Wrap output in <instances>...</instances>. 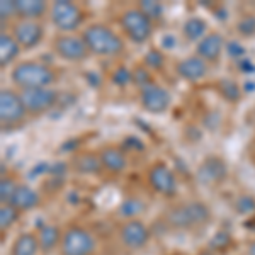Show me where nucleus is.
I'll return each mask as SVG.
<instances>
[{"instance_id": "412c9836", "label": "nucleus", "mask_w": 255, "mask_h": 255, "mask_svg": "<svg viewBox=\"0 0 255 255\" xmlns=\"http://www.w3.org/2000/svg\"><path fill=\"white\" fill-rule=\"evenodd\" d=\"M22 49L10 34L9 29H2L0 32V68H12L19 61Z\"/></svg>"}, {"instance_id": "20e7f679", "label": "nucleus", "mask_w": 255, "mask_h": 255, "mask_svg": "<svg viewBox=\"0 0 255 255\" xmlns=\"http://www.w3.org/2000/svg\"><path fill=\"white\" fill-rule=\"evenodd\" d=\"M118 27L123 38L126 39V43L129 41V43L138 44V46L148 43L153 38L155 32V22L139 9L138 3L126 7V9L119 12Z\"/></svg>"}, {"instance_id": "6ab92c4d", "label": "nucleus", "mask_w": 255, "mask_h": 255, "mask_svg": "<svg viewBox=\"0 0 255 255\" xmlns=\"http://www.w3.org/2000/svg\"><path fill=\"white\" fill-rule=\"evenodd\" d=\"M36 235H38L41 254L48 255L53 254L55 250H60L61 238H63V228H60L55 223H44L36 230Z\"/></svg>"}, {"instance_id": "7c9ffc66", "label": "nucleus", "mask_w": 255, "mask_h": 255, "mask_svg": "<svg viewBox=\"0 0 255 255\" xmlns=\"http://www.w3.org/2000/svg\"><path fill=\"white\" fill-rule=\"evenodd\" d=\"M221 96L232 102H238L240 101V87L232 80H223L221 82Z\"/></svg>"}, {"instance_id": "7ed1b4c3", "label": "nucleus", "mask_w": 255, "mask_h": 255, "mask_svg": "<svg viewBox=\"0 0 255 255\" xmlns=\"http://www.w3.org/2000/svg\"><path fill=\"white\" fill-rule=\"evenodd\" d=\"M82 38L92 56L99 58H118L126 51V39L113 26L101 20L89 22L82 29Z\"/></svg>"}, {"instance_id": "6e6552de", "label": "nucleus", "mask_w": 255, "mask_h": 255, "mask_svg": "<svg viewBox=\"0 0 255 255\" xmlns=\"http://www.w3.org/2000/svg\"><path fill=\"white\" fill-rule=\"evenodd\" d=\"M146 186L151 192H155L160 197L174 199L179 192V177L174 172V168L163 160H155L150 163L145 172Z\"/></svg>"}, {"instance_id": "2f4dec72", "label": "nucleus", "mask_w": 255, "mask_h": 255, "mask_svg": "<svg viewBox=\"0 0 255 255\" xmlns=\"http://www.w3.org/2000/svg\"><path fill=\"white\" fill-rule=\"evenodd\" d=\"M113 82L119 87H125V85L133 84V70L131 68H118L113 73Z\"/></svg>"}, {"instance_id": "2eb2a0df", "label": "nucleus", "mask_w": 255, "mask_h": 255, "mask_svg": "<svg viewBox=\"0 0 255 255\" xmlns=\"http://www.w3.org/2000/svg\"><path fill=\"white\" fill-rule=\"evenodd\" d=\"M99 162L102 167V174L111 177L123 175L129 167V158H128V151L123 146L109 143L97 150Z\"/></svg>"}, {"instance_id": "4be33fe9", "label": "nucleus", "mask_w": 255, "mask_h": 255, "mask_svg": "<svg viewBox=\"0 0 255 255\" xmlns=\"http://www.w3.org/2000/svg\"><path fill=\"white\" fill-rule=\"evenodd\" d=\"M72 170L80 175H101L102 167L97 151H79L72 158Z\"/></svg>"}, {"instance_id": "aec40b11", "label": "nucleus", "mask_w": 255, "mask_h": 255, "mask_svg": "<svg viewBox=\"0 0 255 255\" xmlns=\"http://www.w3.org/2000/svg\"><path fill=\"white\" fill-rule=\"evenodd\" d=\"M10 206H14L19 213H29L32 209L39 208L41 204V194L36 191L34 187H31L29 184H19L17 191L14 192L10 199Z\"/></svg>"}, {"instance_id": "dca6fc26", "label": "nucleus", "mask_w": 255, "mask_h": 255, "mask_svg": "<svg viewBox=\"0 0 255 255\" xmlns=\"http://www.w3.org/2000/svg\"><path fill=\"white\" fill-rule=\"evenodd\" d=\"M226 49V39L220 31H209L197 44H194V55L204 60L209 67H216L221 63Z\"/></svg>"}, {"instance_id": "c756f323", "label": "nucleus", "mask_w": 255, "mask_h": 255, "mask_svg": "<svg viewBox=\"0 0 255 255\" xmlns=\"http://www.w3.org/2000/svg\"><path fill=\"white\" fill-rule=\"evenodd\" d=\"M237 32H240V36H244V38H252V36H255V15L247 14L238 20Z\"/></svg>"}, {"instance_id": "f03ea898", "label": "nucleus", "mask_w": 255, "mask_h": 255, "mask_svg": "<svg viewBox=\"0 0 255 255\" xmlns=\"http://www.w3.org/2000/svg\"><path fill=\"white\" fill-rule=\"evenodd\" d=\"M9 79L14 89L19 92L34 89H49L55 87L60 75L51 65L41 60H19L9 72Z\"/></svg>"}, {"instance_id": "39448f33", "label": "nucleus", "mask_w": 255, "mask_h": 255, "mask_svg": "<svg viewBox=\"0 0 255 255\" xmlns=\"http://www.w3.org/2000/svg\"><path fill=\"white\" fill-rule=\"evenodd\" d=\"M48 20L60 34H75L82 32L87 26V12L79 2L72 0H55L49 5Z\"/></svg>"}, {"instance_id": "393cba45", "label": "nucleus", "mask_w": 255, "mask_h": 255, "mask_svg": "<svg viewBox=\"0 0 255 255\" xmlns=\"http://www.w3.org/2000/svg\"><path fill=\"white\" fill-rule=\"evenodd\" d=\"M22 213H19L17 209L10 204H0V230L2 233L9 232V230L20 220Z\"/></svg>"}, {"instance_id": "0eeeda50", "label": "nucleus", "mask_w": 255, "mask_h": 255, "mask_svg": "<svg viewBox=\"0 0 255 255\" xmlns=\"http://www.w3.org/2000/svg\"><path fill=\"white\" fill-rule=\"evenodd\" d=\"M97 238L92 230L80 223H72L63 228L60 255H96Z\"/></svg>"}, {"instance_id": "f8f14e48", "label": "nucleus", "mask_w": 255, "mask_h": 255, "mask_svg": "<svg viewBox=\"0 0 255 255\" xmlns=\"http://www.w3.org/2000/svg\"><path fill=\"white\" fill-rule=\"evenodd\" d=\"M9 32L24 53L32 51L43 43L46 38V26L39 20H14L9 26Z\"/></svg>"}, {"instance_id": "9b49d317", "label": "nucleus", "mask_w": 255, "mask_h": 255, "mask_svg": "<svg viewBox=\"0 0 255 255\" xmlns=\"http://www.w3.org/2000/svg\"><path fill=\"white\" fill-rule=\"evenodd\" d=\"M138 102L148 114L162 116L172 108V94L167 87L153 80L138 89Z\"/></svg>"}, {"instance_id": "bb28decb", "label": "nucleus", "mask_w": 255, "mask_h": 255, "mask_svg": "<svg viewBox=\"0 0 255 255\" xmlns=\"http://www.w3.org/2000/svg\"><path fill=\"white\" fill-rule=\"evenodd\" d=\"M0 20H2V29H9L10 24L17 20L15 0H2L0 2Z\"/></svg>"}, {"instance_id": "1a4fd4ad", "label": "nucleus", "mask_w": 255, "mask_h": 255, "mask_svg": "<svg viewBox=\"0 0 255 255\" xmlns=\"http://www.w3.org/2000/svg\"><path fill=\"white\" fill-rule=\"evenodd\" d=\"M49 46H51L53 55L58 60L65 61V63H85L92 56L80 32H75V34H60V32H56L51 38Z\"/></svg>"}, {"instance_id": "a211bd4d", "label": "nucleus", "mask_w": 255, "mask_h": 255, "mask_svg": "<svg viewBox=\"0 0 255 255\" xmlns=\"http://www.w3.org/2000/svg\"><path fill=\"white\" fill-rule=\"evenodd\" d=\"M49 5H51V2H44V0H15L17 20L44 22L49 15Z\"/></svg>"}, {"instance_id": "72a5a7b5", "label": "nucleus", "mask_w": 255, "mask_h": 255, "mask_svg": "<svg viewBox=\"0 0 255 255\" xmlns=\"http://www.w3.org/2000/svg\"><path fill=\"white\" fill-rule=\"evenodd\" d=\"M196 255H218V254H216V252H213V250L209 249V247H203V249H201Z\"/></svg>"}, {"instance_id": "b1692460", "label": "nucleus", "mask_w": 255, "mask_h": 255, "mask_svg": "<svg viewBox=\"0 0 255 255\" xmlns=\"http://www.w3.org/2000/svg\"><path fill=\"white\" fill-rule=\"evenodd\" d=\"M211 31L208 22L203 17H189L186 22L182 24V36L184 39L192 44H197L208 32Z\"/></svg>"}, {"instance_id": "ddd939ff", "label": "nucleus", "mask_w": 255, "mask_h": 255, "mask_svg": "<svg viewBox=\"0 0 255 255\" xmlns=\"http://www.w3.org/2000/svg\"><path fill=\"white\" fill-rule=\"evenodd\" d=\"M20 96H22V101L26 104L29 118H41L58 106L61 94L55 87H49L24 90V92H20Z\"/></svg>"}, {"instance_id": "f3484780", "label": "nucleus", "mask_w": 255, "mask_h": 255, "mask_svg": "<svg viewBox=\"0 0 255 255\" xmlns=\"http://www.w3.org/2000/svg\"><path fill=\"white\" fill-rule=\"evenodd\" d=\"M174 70L177 75H179V79L191 82V84H197V82L204 80L209 75L211 67L204 60H201L199 56L192 53V55L177 61Z\"/></svg>"}, {"instance_id": "423d86ee", "label": "nucleus", "mask_w": 255, "mask_h": 255, "mask_svg": "<svg viewBox=\"0 0 255 255\" xmlns=\"http://www.w3.org/2000/svg\"><path fill=\"white\" fill-rule=\"evenodd\" d=\"M29 119L26 104L17 89L3 87L0 90V125L3 131L17 129Z\"/></svg>"}, {"instance_id": "473e14b6", "label": "nucleus", "mask_w": 255, "mask_h": 255, "mask_svg": "<svg viewBox=\"0 0 255 255\" xmlns=\"http://www.w3.org/2000/svg\"><path fill=\"white\" fill-rule=\"evenodd\" d=\"M247 255H255V237L247 245Z\"/></svg>"}, {"instance_id": "4468645a", "label": "nucleus", "mask_w": 255, "mask_h": 255, "mask_svg": "<svg viewBox=\"0 0 255 255\" xmlns=\"http://www.w3.org/2000/svg\"><path fill=\"white\" fill-rule=\"evenodd\" d=\"M196 179L206 187H216L228 179V163L220 155H209L197 165Z\"/></svg>"}, {"instance_id": "f257e3e1", "label": "nucleus", "mask_w": 255, "mask_h": 255, "mask_svg": "<svg viewBox=\"0 0 255 255\" xmlns=\"http://www.w3.org/2000/svg\"><path fill=\"white\" fill-rule=\"evenodd\" d=\"M213 220V211L208 203L201 199H187L172 204L162 215L163 225L170 232L191 233L206 228Z\"/></svg>"}, {"instance_id": "9d476101", "label": "nucleus", "mask_w": 255, "mask_h": 255, "mask_svg": "<svg viewBox=\"0 0 255 255\" xmlns=\"http://www.w3.org/2000/svg\"><path fill=\"white\" fill-rule=\"evenodd\" d=\"M119 245L128 252H141L151 240V230L139 218H126L121 220L116 228Z\"/></svg>"}, {"instance_id": "cd10ccee", "label": "nucleus", "mask_w": 255, "mask_h": 255, "mask_svg": "<svg viewBox=\"0 0 255 255\" xmlns=\"http://www.w3.org/2000/svg\"><path fill=\"white\" fill-rule=\"evenodd\" d=\"M232 242H233V238L228 232H218V233H215V237L208 242L206 247H209L213 252H216L218 255H220L221 252H226V250L230 249Z\"/></svg>"}, {"instance_id": "5701e85b", "label": "nucleus", "mask_w": 255, "mask_h": 255, "mask_svg": "<svg viewBox=\"0 0 255 255\" xmlns=\"http://www.w3.org/2000/svg\"><path fill=\"white\" fill-rule=\"evenodd\" d=\"M39 242L36 232H20L12 240L9 255H39Z\"/></svg>"}, {"instance_id": "c85d7f7f", "label": "nucleus", "mask_w": 255, "mask_h": 255, "mask_svg": "<svg viewBox=\"0 0 255 255\" xmlns=\"http://www.w3.org/2000/svg\"><path fill=\"white\" fill-rule=\"evenodd\" d=\"M138 7L145 12L153 22H157V20L162 19L163 7L160 5L158 2H153V0H143V2H138Z\"/></svg>"}, {"instance_id": "a878e982", "label": "nucleus", "mask_w": 255, "mask_h": 255, "mask_svg": "<svg viewBox=\"0 0 255 255\" xmlns=\"http://www.w3.org/2000/svg\"><path fill=\"white\" fill-rule=\"evenodd\" d=\"M19 180L10 174H2L0 179V204H9L14 192L19 187Z\"/></svg>"}]
</instances>
